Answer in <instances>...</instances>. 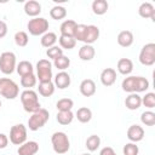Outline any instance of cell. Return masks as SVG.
<instances>
[{
  "instance_id": "6da1fadb",
  "label": "cell",
  "mask_w": 155,
  "mask_h": 155,
  "mask_svg": "<svg viewBox=\"0 0 155 155\" xmlns=\"http://www.w3.org/2000/svg\"><path fill=\"white\" fill-rule=\"evenodd\" d=\"M21 102L22 107L27 113H35L39 109H41L38 93L34 90H24L21 93Z\"/></svg>"
},
{
  "instance_id": "7a4b0ae2",
  "label": "cell",
  "mask_w": 155,
  "mask_h": 155,
  "mask_svg": "<svg viewBox=\"0 0 155 155\" xmlns=\"http://www.w3.org/2000/svg\"><path fill=\"white\" fill-rule=\"evenodd\" d=\"M51 143H52V148H53V151L59 154V155H63L65 153H68V150L70 149V142H69V138L67 136V133L62 132V131H58V132H54L51 137Z\"/></svg>"
},
{
  "instance_id": "3957f363",
  "label": "cell",
  "mask_w": 155,
  "mask_h": 155,
  "mask_svg": "<svg viewBox=\"0 0 155 155\" xmlns=\"http://www.w3.org/2000/svg\"><path fill=\"white\" fill-rule=\"evenodd\" d=\"M19 94L18 85L8 78H0V96L6 99H15Z\"/></svg>"
},
{
  "instance_id": "277c9868",
  "label": "cell",
  "mask_w": 155,
  "mask_h": 155,
  "mask_svg": "<svg viewBox=\"0 0 155 155\" xmlns=\"http://www.w3.org/2000/svg\"><path fill=\"white\" fill-rule=\"evenodd\" d=\"M50 119V113L48 110L41 108L38 111L33 113L31 116H29L28 119V127L30 131H38L39 128L44 127L46 125V122Z\"/></svg>"
},
{
  "instance_id": "5b68a950",
  "label": "cell",
  "mask_w": 155,
  "mask_h": 155,
  "mask_svg": "<svg viewBox=\"0 0 155 155\" xmlns=\"http://www.w3.org/2000/svg\"><path fill=\"white\" fill-rule=\"evenodd\" d=\"M48 21L44 17H35V18H31L29 19L28 24H27V28H28V31L29 34L34 35V36H39V35H44L45 33H47L48 30Z\"/></svg>"
},
{
  "instance_id": "8992f818",
  "label": "cell",
  "mask_w": 155,
  "mask_h": 155,
  "mask_svg": "<svg viewBox=\"0 0 155 155\" xmlns=\"http://www.w3.org/2000/svg\"><path fill=\"white\" fill-rule=\"evenodd\" d=\"M16 54L11 51H5L0 54V71L5 75H11L16 70Z\"/></svg>"
},
{
  "instance_id": "52a82bcc",
  "label": "cell",
  "mask_w": 155,
  "mask_h": 155,
  "mask_svg": "<svg viewBox=\"0 0 155 155\" xmlns=\"http://www.w3.org/2000/svg\"><path fill=\"white\" fill-rule=\"evenodd\" d=\"M36 79L39 82L52 81V63L48 59H40L36 63Z\"/></svg>"
},
{
  "instance_id": "ba28073f",
  "label": "cell",
  "mask_w": 155,
  "mask_h": 155,
  "mask_svg": "<svg viewBox=\"0 0 155 155\" xmlns=\"http://www.w3.org/2000/svg\"><path fill=\"white\" fill-rule=\"evenodd\" d=\"M138 59L143 65H147V67L153 65L155 63V44L154 42L145 44L139 52Z\"/></svg>"
},
{
  "instance_id": "9c48e42d",
  "label": "cell",
  "mask_w": 155,
  "mask_h": 155,
  "mask_svg": "<svg viewBox=\"0 0 155 155\" xmlns=\"http://www.w3.org/2000/svg\"><path fill=\"white\" fill-rule=\"evenodd\" d=\"M10 142L15 145H21L27 142V127L23 124H17L10 130Z\"/></svg>"
},
{
  "instance_id": "30bf717a",
  "label": "cell",
  "mask_w": 155,
  "mask_h": 155,
  "mask_svg": "<svg viewBox=\"0 0 155 155\" xmlns=\"http://www.w3.org/2000/svg\"><path fill=\"white\" fill-rule=\"evenodd\" d=\"M127 138L132 143H138L144 138V130L139 125H131L127 130Z\"/></svg>"
},
{
  "instance_id": "8fae6325",
  "label": "cell",
  "mask_w": 155,
  "mask_h": 155,
  "mask_svg": "<svg viewBox=\"0 0 155 155\" xmlns=\"http://www.w3.org/2000/svg\"><path fill=\"white\" fill-rule=\"evenodd\" d=\"M39 151V144L35 140H27L23 144H21L17 149L18 155H35Z\"/></svg>"
},
{
  "instance_id": "7c38bea8",
  "label": "cell",
  "mask_w": 155,
  "mask_h": 155,
  "mask_svg": "<svg viewBox=\"0 0 155 155\" xmlns=\"http://www.w3.org/2000/svg\"><path fill=\"white\" fill-rule=\"evenodd\" d=\"M53 84H54V87H57L59 90H64L70 86L71 78L67 71H59L56 74L54 79H53Z\"/></svg>"
},
{
  "instance_id": "4fadbf2b",
  "label": "cell",
  "mask_w": 155,
  "mask_h": 155,
  "mask_svg": "<svg viewBox=\"0 0 155 155\" xmlns=\"http://www.w3.org/2000/svg\"><path fill=\"white\" fill-rule=\"evenodd\" d=\"M116 81V70L113 68H105L101 73V82L103 86L109 87Z\"/></svg>"
},
{
  "instance_id": "5bb4252c",
  "label": "cell",
  "mask_w": 155,
  "mask_h": 155,
  "mask_svg": "<svg viewBox=\"0 0 155 155\" xmlns=\"http://www.w3.org/2000/svg\"><path fill=\"white\" fill-rule=\"evenodd\" d=\"M79 88H80V93L84 97H92L96 93V90H97L96 84H94V81L92 79H85V80H82L81 84H80V86H79Z\"/></svg>"
},
{
  "instance_id": "9a60e30c",
  "label": "cell",
  "mask_w": 155,
  "mask_h": 155,
  "mask_svg": "<svg viewBox=\"0 0 155 155\" xmlns=\"http://www.w3.org/2000/svg\"><path fill=\"white\" fill-rule=\"evenodd\" d=\"M24 13L29 17H38L40 13H41V5L39 1H35V0H29L24 4Z\"/></svg>"
},
{
  "instance_id": "2e32d148",
  "label": "cell",
  "mask_w": 155,
  "mask_h": 155,
  "mask_svg": "<svg viewBox=\"0 0 155 155\" xmlns=\"http://www.w3.org/2000/svg\"><path fill=\"white\" fill-rule=\"evenodd\" d=\"M138 13L143 18H150L151 21H155V7L151 2H143L138 7Z\"/></svg>"
},
{
  "instance_id": "e0dca14e",
  "label": "cell",
  "mask_w": 155,
  "mask_h": 155,
  "mask_svg": "<svg viewBox=\"0 0 155 155\" xmlns=\"http://www.w3.org/2000/svg\"><path fill=\"white\" fill-rule=\"evenodd\" d=\"M99 38V28L97 25L90 24L87 25V30H86V35L84 39V42L86 45H92L93 42H96Z\"/></svg>"
},
{
  "instance_id": "ac0fdd59",
  "label": "cell",
  "mask_w": 155,
  "mask_h": 155,
  "mask_svg": "<svg viewBox=\"0 0 155 155\" xmlns=\"http://www.w3.org/2000/svg\"><path fill=\"white\" fill-rule=\"evenodd\" d=\"M117 44L121 46V47H130L133 41H134V38H133V34L131 30H122L117 34Z\"/></svg>"
},
{
  "instance_id": "d6986e66",
  "label": "cell",
  "mask_w": 155,
  "mask_h": 155,
  "mask_svg": "<svg viewBox=\"0 0 155 155\" xmlns=\"http://www.w3.org/2000/svg\"><path fill=\"white\" fill-rule=\"evenodd\" d=\"M125 105L130 110H137L142 105V97L138 93H130L125 99Z\"/></svg>"
},
{
  "instance_id": "ffe728a7",
  "label": "cell",
  "mask_w": 155,
  "mask_h": 155,
  "mask_svg": "<svg viewBox=\"0 0 155 155\" xmlns=\"http://www.w3.org/2000/svg\"><path fill=\"white\" fill-rule=\"evenodd\" d=\"M116 69L122 75H130L133 70V62L130 58H120L117 61Z\"/></svg>"
},
{
  "instance_id": "44dd1931",
  "label": "cell",
  "mask_w": 155,
  "mask_h": 155,
  "mask_svg": "<svg viewBox=\"0 0 155 155\" xmlns=\"http://www.w3.org/2000/svg\"><path fill=\"white\" fill-rule=\"evenodd\" d=\"M78 23L73 19H65L61 27H59V30H61V35H65V36H73L74 38V31H75V28H76Z\"/></svg>"
},
{
  "instance_id": "7402d4cb",
  "label": "cell",
  "mask_w": 155,
  "mask_h": 155,
  "mask_svg": "<svg viewBox=\"0 0 155 155\" xmlns=\"http://www.w3.org/2000/svg\"><path fill=\"white\" fill-rule=\"evenodd\" d=\"M94 54H96V51H94V47L92 45H84L80 47L79 50V58L81 61H92L94 58Z\"/></svg>"
},
{
  "instance_id": "603a6c76",
  "label": "cell",
  "mask_w": 155,
  "mask_h": 155,
  "mask_svg": "<svg viewBox=\"0 0 155 155\" xmlns=\"http://www.w3.org/2000/svg\"><path fill=\"white\" fill-rule=\"evenodd\" d=\"M75 117L78 119L79 122L87 124L92 119V110L90 108H87V107H81V108L78 109V111L75 114Z\"/></svg>"
},
{
  "instance_id": "cb8c5ba5",
  "label": "cell",
  "mask_w": 155,
  "mask_h": 155,
  "mask_svg": "<svg viewBox=\"0 0 155 155\" xmlns=\"http://www.w3.org/2000/svg\"><path fill=\"white\" fill-rule=\"evenodd\" d=\"M54 84L52 81H47V82H39V87L38 91L42 97H51L54 93Z\"/></svg>"
},
{
  "instance_id": "d4e9b609",
  "label": "cell",
  "mask_w": 155,
  "mask_h": 155,
  "mask_svg": "<svg viewBox=\"0 0 155 155\" xmlns=\"http://www.w3.org/2000/svg\"><path fill=\"white\" fill-rule=\"evenodd\" d=\"M92 12L97 16H102L104 13H107L108 8H109V5L105 0H94L92 2Z\"/></svg>"
},
{
  "instance_id": "484cf974",
  "label": "cell",
  "mask_w": 155,
  "mask_h": 155,
  "mask_svg": "<svg viewBox=\"0 0 155 155\" xmlns=\"http://www.w3.org/2000/svg\"><path fill=\"white\" fill-rule=\"evenodd\" d=\"M57 40H58V38H57L56 33L47 31V33H45V34L41 36L40 42H41V46H44V47H46V48H50V47H52V46L56 45Z\"/></svg>"
},
{
  "instance_id": "4316f807",
  "label": "cell",
  "mask_w": 155,
  "mask_h": 155,
  "mask_svg": "<svg viewBox=\"0 0 155 155\" xmlns=\"http://www.w3.org/2000/svg\"><path fill=\"white\" fill-rule=\"evenodd\" d=\"M16 70H17L18 75L24 76V75L33 74V73H34V67H33V64H31L29 61H21V62L17 64Z\"/></svg>"
},
{
  "instance_id": "83f0119b",
  "label": "cell",
  "mask_w": 155,
  "mask_h": 155,
  "mask_svg": "<svg viewBox=\"0 0 155 155\" xmlns=\"http://www.w3.org/2000/svg\"><path fill=\"white\" fill-rule=\"evenodd\" d=\"M50 16L52 19L54 21H61L63 18L67 17V10L64 6H61V5H54L51 10H50Z\"/></svg>"
},
{
  "instance_id": "f1b7e54d",
  "label": "cell",
  "mask_w": 155,
  "mask_h": 155,
  "mask_svg": "<svg viewBox=\"0 0 155 155\" xmlns=\"http://www.w3.org/2000/svg\"><path fill=\"white\" fill-rule=\"evenodd\" d=\"M56 119H57L58 124H61V125H63V126H67V125H69V124L73 122V120H74V114H73L71 110H69V111H58Z\"/></svg>"
},
{
  "instance_id": "f546056e",
  "label": "cell",
  "mask_w": 155,
  "mask_h": 155,
  "mask_svg": "<svg viewBox=\"0 0 155 155\" xmlns=\"http://www.w3.org/2000/svg\"><path fill=\"white\" fill-rule=\"evenodd\" d=\"M58 42L62 50H71L76 45V40L73 36H65V35H61L58 39Z\"/></svg>"
},
{
  "instance_id": "4dcf8cb0",
  "label": "cell",
  "mask_w": 155,
  "mask_h": 155,
  "mask_svg": "<svg viewBox=\"0 0 155 155\" xmlns=\"http://www.w3.org/2000/svg\"><path fill=\"white\" fill-rule=\"evenodd\" d=\"M36 82H38V79H36V75H34V73L21 76V86L24 87L25 90H31L36 85Z\"/></svg>"
},
{
  "instance_id": "1f68e13d",
  "label": "cell",
  "mask_w": 155,
  "mask_h": 155,
  "mask_svg": "<svg viewBox=\"0 0 155 155\" xmlns=\"http://www.w3.org/2000/svg\"><path fill=\"white\" fill-rule=\"evenodd\" d=\"M121 87L125 92L127 93H134V88H136V76H127L122 80L121 82Z\"/></svg>"
},
{
  "instance_id": "d6a6232c",
  "label": "cell",
  "mask_w": 155,
  "mask_h": 155,
  "mask_svg": "<svg viewBox=\"0 0 155 155\" xmlns=\"http://www.w3.org/2000/svg\"><path fill=\"white\" fill-rule=\"evenodd\" d=\"M85 144H86V148H87L88 151H96L99 148V145H101V138L97 134H91L86 139Z\"/></svg>"
},
{
  "instance_id": "836d02e7",
  "label": "cell",
  "mask_w": 155,
  "mask_h": 155,
  "mask_svg": "<svg viewBox=\"0 0 155 155\" xmlns=\"http://www.w3.org/2000/svg\"><path fill=\"white\" fill-rule=\"evenodd\" d=\"M53 65H54L58 70L65 71V69H68L69 65H70V58H68L67 56L63 54V56H61V57H58L57 59L53 61Z\"/></svg>"
},
{
  "instance_id": "e575fe53",
  "label": "cell",
  "mask_w": 155,
  "mask_h": 155,
  "mask_svg": "<svg viewBox=\"0 0 155 155\" xmlns=\"http://www.w3.org/2000/svg\"><path fill=\"white\" fill-rule=\"evenodd\" d=\"M149 88V81L144 76H136V88L134 93H140L145 92Z\"/></svg>"
},
{
  "instance_id": "d590c367",
  "label": "cell",
  "mask_w": 155,
  "mask_h": 155,
  "mask_svg": "<svg viewBox=\"0 0 155 155\" xmlns=\"http://www.w3.org/2000/svg\"><path fill=\"white\" fill-rule=\"evenodd\" d=\"M74 107V102L70 98H62L56 103V108L58 111H69Z\"/></svg>"
},
{
  "instance_id": "8d00e7d4",
  "label": "cell",
  "mask_w": 155,
  "mask_h": 155,
  "mask_svg": "<svg viewBox=\"0 0 155 155\" xmlns=\"http://www.w3.org/2000/svg\"><path fill=\"white\" fill-rule=\"evenodd\" d=\"M15 44L17 45V46H19V47H25L27 45H28V42H29V36H28V34L25 33V31H17L16 34H15Z\"/></svg>"
},
{
  "instance_id": "74e56055",
  "label": "cell",
  "mask_w": 155,
  "mask_h": 155,
  "mask_svg": "<svg viewBox=\"0 0 155 155\" xmlns=\"http://www.w3.org/2000/svg\"><path fill=\"white\" fill-rule=\"evenodd\" d=\"M140 121L145 126H154L155 125V113L151 110H147V111L142 113Z\"/></svg>"
},
{
  "instance_id": "f35d334b",
  "label": "cell",
  "mask_w": 155,
  "mask_h": 155,
  "mask_svg": "<svg viewBox=\"0 0 155 155\" xmlns=\"http://www.w3.org/2000/svg\"><path fill=\"white\" fill-rule=\"evenodd\" d=\"M142 104L149 109L155 108V93L154 92H148L145 93L144 97H142Z\"/></svg>"
},
{
  "instance_id": "ab89813d",
  "label": "cell",
  "mask_w": 155,
  "mask_h": 155,
  "mask_svg": "<svg viewBox=\"0 0 155 155\" xmlns=\"http://www.w3.org/2000/svg\"><path fill=\"white\" fill-rule=\"evenodd\" d=\"M86 30H87V25L86 24H78L76 28H75V31H74V39L78 40V41H82L84 42L85 35H86Z\"/></svg>"
},
{
  "instance_id": "60d3db41",
  "label": "cell",
  "mask_w": 155,
  "mask_h": 155,
  "mask_svg": "<svg viewBox=\"0 0 155 155\" xmlns=\"http://www.w3.org/2000/svg\"><path fill=\"white\" fill-rule=\"evenodd\" d=\"M46 56L48 57V58H51V59H57L58 57H61V56H63V50L59 47V46H52V47H50V48H47V51H46Z\"/></svg>"
},
{
  "instance_id": "b9f144b4",
  "label": "cell",
  "mask_w": 155,
  "mask_h": 155,
  "mask_svg": "<svg viewBox=\"0 0 155 155\" xmlns=\"http://www.w3.org/2000/svg\"><path fill=\"white\" fill-rule=\"evenodd\" d=\"M122 153H124V155H138L139 148H138V145L136 143L130 142V143H127V144L124 145Z\"/></svg>"
},
{
  "instance_id": "7bdbcfd3",
  "label": "cell",
  "mask_w": 155,
  "mask_h": 155,
  "mask_svg": "<svg viewBox=\"0 0 155 155\" xmlns=\"http://www.w3.org/2000/svg\"><path fill=\"white\" fill-rule=\"evenodd\" d=\"M8 144V137L5 133H0V149H5Z\"/></svg>"
},
{
  "instance_id": "ee69618b",
  "label": "cell",
  "mask_w": 155,
  "mask_h": 155,
  "mask_svg": "<svg viewBox=\"0 0 155 155\" xmlns=\"http://www.w3.org/2000/svg\"><path fill=\"white\" fill-rule=\"evenodd\" d=\"M6 34H7V24L0 19V39L5 38Z\"/></svg>"
},
{
  "instance_id": "f6af8a7d",
  "label": "cell",
  "mask_w": 155,
  "mask_h": 155,
  "mask_svg": "<svg viewBox=\"0 0 155 155\" xmlns=\"http://www.w3.org/2000/svg\"><path fill=\"white\" fill-rule=\"evenodd\" d=\"M99 155H116V153L111 147H104L99 151Z\"/></svg>"
},
{
  "instance_id": "bcb514c9",
  "label": "cell",
  "mask_w": 155,
  "mask_h": 155,
  "mask_svg": "<svg viewBox=\"0 0 155 155\" xmlns=\"http://www.w3.org/2000/svg\"><path fill=\"white\" fill-rule=\"evenodd\" d=\"M81 155H91V154H88V153H85V154H81Z\"/></svg>"
},
{
  "instance_id": "7dc6e473",
  "label": "cell",
  "mask_w": 155,
  "mask_h": 155,
  "mask_svg": "<svg viewBox=\"0 0 155 155\" xmlns=\"http://www.w3.org/2000/svg\"><path fill=\"white\" fill-rule=\"evenodd\" d=\"M1 104H2V103H1V101H0V108H1Z\"/></svg>"
}]
</instances>
